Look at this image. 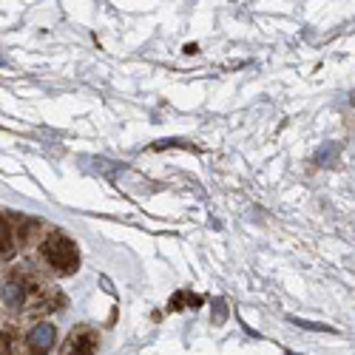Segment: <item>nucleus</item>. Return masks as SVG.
Instances as JSON below:
<instances>
[{
    "label": "nucleus",
    "mask_w": 355,
    "mask_h": 355,
    "mask_svg": "<svg viewBox=\"0 0 355 355\" xmlns=\"http://www.w3.org/2000/svg\"><path fill=\"white\" fill-rule=\"evenodd\" d=\"M43 259L49 261V268L60 276H71L80 268V253L77 245L69 239L66 233H51L43 242Z\"/></svg>",
    "instance_id": "1"
},
{
    "label": "nucleus",
    "mask_w": 355,
    "mask_h": 355,
    "mask_svg": "<svg viewBox=\"0 0 355 355\" xmlns=\"http://www.w3.org/2000/svg\"><path fill=\"white\" fill-rule=\"evenodd\" d=\"M28 304V284L17 276H9L0 282V313L17 315Z\"/></svg>",
    "instance_id": "2"
},
{
    "label": "nucleus",
    "mask_w": 355,
    "mask_h": 355,
    "mask_svg": "<svg viewBox=\"0 0 355 355\" xmlns=\"http://www.w3.org/2000/svg\"><path fill=\"white\" fill-rule=\"evenodd\" d=\"M100 349V336L92 330V327H77L66 347H63V355H94Z\"/></svg>",
    "instance_id": "3"
},
{
    "label": "nucleus",
    "mask_w": 355,
    "mask_h": 355,
    "mask_svg": "<svg viewBox=\"0 0 355 355\" xmlns=\"http://www.w3.org/2000/svg\"><path fill=\"white\" fill-rule=\"evenodd\" d=\"M54 341H57V327L49 321L37 324V327H32V333H28V349H35L37 355L49 352L54 347Z\"/></svg>",
    "instance_id": "4"
},
{
    "label": "nucleus",
    "mask_w": 355,
    "mask_h": 355,
    "mask_svg": "<svg viewBox=\"0 0 355 355\" xmlns=\"http://www.w3.org/2000/svg\"><path fill=\"white\" fill-rule=\"evenodd\" d=\"M15 227L9 225V219H3L0 216V259H9L12 253H15V248H17V242H15Z\"/></svg>",
    "instance_id": "5"
},
{
    "label": "nucleus",
    "mask_w": 355,
    "mask_h": 355,
    "mask_svg": "<svg viewBox=\"0 0 355 355\" xmlns=\"http://www.w3.org/2000/svg\"><path fill=\"white\" fill-rule=\"evenodd\" d=\"M225 313H227V310H225V302H216V324L225 321Z\"/></svg>",
    "instance_id": "6"
}]
</instances>
